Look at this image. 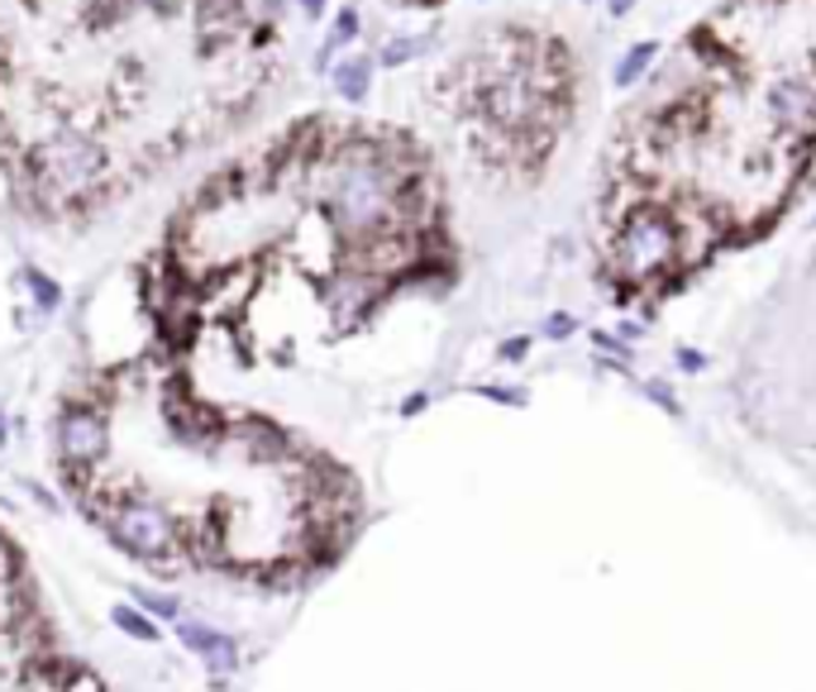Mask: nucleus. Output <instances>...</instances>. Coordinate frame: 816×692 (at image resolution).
I'll return each mask as SVG.
<instances>
[{"label":"nucleus","instance_id":"nucleus-1","mask_svg":"<svg viewBox=\"0 0 816 692\" xmlns=\"http://www.w3.org/2000/svg\"><path fill=\"white\" fill-rule=\"evenodd\" d=\"M101 177H105V154L96 144H87V138L67 134V130H53V134L34 138V144L24 148V182L48 191L63 211L81 197V191H91Z\"/></svg>","mask_w":816,"mask_h":692},{"label":"nucleus","instance_id":"nucleus-2","mask_svg":"<svg viewBox=\"0 0 816 692\" xmlns=\"http://www.w3.org/2000/svg\"><path fill=\"white\" fill-rule=\"evenodd\" d=\"M105 531L124 554H134L144 563H163V569H172L177 549H182L177 545V525L144 496H120L105 516Z\"/></svg>","mask_w":816,"mask_h":692},{"label":"nucleus","instance_id":"nucleus-3","mask_svg":"<svg viewBox=\"0 0 816 692\" xmlns=\"http://www.w3.org/2000/svg\"><path fill=\"white\" fill-rule=\"evenodd\" d=\"M225 439L234 449H244L248 464H287V468H297L301 454H306V449H297L292 435H287L278 421H268V415H239V421H230Z\"/></svg>","mask_w":816,"mask_h":692},{"label":"nucleus","instance_id":"nucleus-4","mask_svg":"<svg viewBox=\"0 0 816 692\" xmlns=\"http://www.w3.org/2000/svg\"><path fill=\"white\" fill-rule=\"evenodd\" d=\"M110 449V425L91 406H67L58 421V454L72 464H101Z\"/></svg>","mask_w":816,"mask_h":692},{"label":"nucleus","instance_id":"nucleus-5","mask_svg":"<svg viewBox=\"0 0 816 692\" xmlns=\"http://www.w3.org/2000/svg\"><path fill=\"white\" fill-rule=\"evenodd\" d=\"M182 640H187V649H197V655L205 659V669H211L215 678H225V673L234 669V645H230V635L201 626V621H182Z\"/></svg>","mask_w":816,"mask_h":692},{"label":"nucleus","instance_id":"nucleus-6","mask_svg":"<svg viewBox=\"0 0 816 692\" xmlns=\"http://www.w3.org/2000/svg\"><path fill=\"white\" fill-rule=\"evenodd\" d=\"M335 87H339L344 101H364L368 96V63H344L335 72Z\"/></svg>","mask_w":816,"mask_h":692},{"label":"nucleus","instance_id":"nucleus-7","mask_svg":"<svg viewBox=\"0 0 816 692\" xmlns=\"http://www.w3.org/2000/svg\"><path fill=\"white\" fill-rule=\"evenodd\" d=\"M655 53H659V44H640V48H630L626 58H621V67H616V87H630V81L645 72V63L655 58Z\"/></svg>","mask_w":816,"mask_h":692},{"label":"nucleus","instance_id":"nucleus-8","mask_svg":"<svg viewBox=\"0 0 816 692\" xmlns=\"http://www.w3.org/2000/svg\"><path fill=\"white\" fill-rule=\"evenodd\" d=\"M115 626H120L124 635H134V640H163L154 621H144L139 612H130V606H115Z\"/></svg>","mask_w":816,"mask_h":692},{"label":"nucleus","instance_id":"nucleus-9","mask_svg":"<svg viewBox=\"0 0 816 692\" xmlns=\"http://www.w3.org/2000/svg\"><path fill=\"white\" fill-rule=\"evenodd\" d=\"M416 53H425V38H401V44H387L382 48V67H396V63L416 58Z\"/></svg>","mask_w":816,"mask_h":692},{"label":"nucleus","instance_id":"nucleus-10","mask_svg":"<svg viewBox=\"0 0 816 692\" xmlns=\"http://www.w3.org/2000/svg\"><path fill=\"white\" fill-rule=\"evenodd\" d=\"M30 282H34V292H38V301H44L48 311L58 306V287H53V277H44L38 268H30Z\"/></svg>","mask_w":816,"mask_h":692},{"label":"nucleus","instance_id":"nucleus-11","mask_svg":"<svg viewBox=\"0 0 816 692\" xmlns=\"http://www.w3.org/2000/svg\"><path fill=\"white\" fill-rule=\"evenodd\" d=\"M139 602L148 606V612H158V616H177V602H172V598H154V592H139Z\"/></svg>","mask_w":816,"mask_h":692},{"label":"nucleus","instance_id":"nucleus-12","mask_svg":"<svg viewBox=\"0 0 816 692\" xmlns=\"http://www.w3.org/2000/svg\"><path fill=\"white\" fill-rule=\"evenodd\" d=\"M354 34H358V15H354V10H344L339 24H335V44H344V38H354Z\"/></svg>","mask_w":816,"mask_h":692},{"label":"nucleus","instance_id":"nucleus-13","mask_svg":"<svg viewBox=\"0 0 816 692\" xmlns=\"http://www.w3.org/2000/svg\"><path fill=\"white\" fill-rule=\"evenodd\" d=\"M148 5H158V10H177V5H191V0H148Z\"/></svg>","mask_w":816,"mask_h":692},{"label":"nucleus","instance_id":"nucleus-14","mask_svg":"<svg viewBox=\"0 0 816 692\" xmlns=\"http://www.w3.org/2000/svg\"><path fill=\"white\" fill-rule=\"evenodd\" d=\"M630 5H635V0H612V15H626Z\"/></svg>","mask_w":816,"mask_h":692},{"label":"nucleus","instance_id":"nucleus-15","mask_svg":"<svg viewBox=\"0 0 816 692\" xmlns=\"http://www.w3.org/2000/svg\"><path fill=\"white\" fill-rule=\"evenodd\" d=\"M301 5H306V15H321V5H325V0H301Z\"/></svg>","mask_w":816,"mask_h":692},{"label":"nucleus","instance_id":"nucleus-16","mask_svg":"<svg viewBox=\"0 0 816 692\" xmlns=\"http://www.w3.org/2000/svg\"><path fill=\"white\" fill-rule=\"evenodd\" d=\"M0 439H5V425H0Z\"/></svg>","mask_w":816,"mask_h":692}]
</instances>
